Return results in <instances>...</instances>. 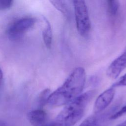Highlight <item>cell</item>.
Listing matches in <instances>:
<instances>
[{"mask_svg":"<svg viewBox=\"0 0 126 126\" xmlns=\"http://www.w3.org/2000/svg\"><path fill=\"white\" fill-rule=\"evenodd\" d=\"M86 80L85 69L82 67L74 68L63 84L51 93L47 104L53 107L65 105L80 95Z\"/></svg>","mask_w":126,"mask_h":126,"instance_id":"6da1fadb","label":"cell"},{"mask_svg":"<svg viewBox=\"0 0 126 126\" xmlns=\"http://www.w3.org/2000/svg\"><path fill=\"white\" fill-rule=\"evenodd\" d=\"M96 94L92 90L81 94L65 106L47 126H73L83 117L86 108Z\"/></svg>","mask_w":126,"mask_h":126,"instance_id":"7a4b0ae2","label":"cell"},{"mask_svg":"<svg viewBox=\"0 0 126 126\" xmlns=\"http://www.w3.org/2000/svg\"><path fill=\"white\" fill-rule=\"evenodd\" d=\"M76 26L81 36H86L89 32L91 23L85 0H73Z\"/></svg>","mask_w":126,"mask_h":126,"instance_id":"3957f363","label":"cell"},{"mask_svg":"<svg viewBox=\"0 0 126 126\" xmlns=\"http://www.w3.org/2000/svg\"><path fill=\"white\" fill-rule=\"evenodd\" d=\"M36 22V19L32 17H25L17 19L8 28L7 35L11 40L19 39L31 29Z\"/></svg>","mask_w":126,"mask_h":126,"instance_id":"277c9868","label":"cell"},{"mask_svg":"<svg viewBox=\"0 0 126 126\" xmlns=\"http://www.w3.org/2000/svg\"><path fill=\"white\" fill-rule=\"evenodd\" d=\"M115 94V89L112 87L99 94L94 102V112L97 114L103 111L112 101Z\"/></svg>","mask_w":126,"mask_h":126,"instance_id":"5b68a950","label":"cell"},{"mask_svg":"<svg viewBox=\"0 0 126 126\" xmlns=\"http://www.w3.org/2000/svg\"><path fill=\"white\" fill-rule=\"evenodd\" d=\"M126 68V49L111 63L107 69L106 74L110 78L116 79Z\"/></svg>","mask_w":126,"mask_h":126,"instance_id":"8992f818","label":"cell"},{"mask_svg":"<svg viewBox=\"0 0 126 126\" xmlns=\"http://www.w3.org/2000/svg\"><path fill=\"white\" fill-rule=\"evenodd\" d=\"M27 118L32 126H47L49 123L46 113L42 109L31 111L27 114Z\"/></svg>","mask_w":126,"mask_h":126,"instance_id":"52a82bcc","label":"cell"},{"mask_svg":"<svg viewBox=\"0 0 126 126\" xmlns=\"http://www.w3.org/2000/svg\"><path fill=\"white\" fill-rule=\"evenodd\" d=\"M99 113L88 117L79 126H104L107 117L111 115L107 113L101 114Z\"/></svg>","mask_w":126,"mask_h":126,"instance_id":"ba28073f","label":"cell"},{"mask_svg":"<svg viewBox=\"0 0 126 126\" xmlns=\"http://www.w3.org/2000/svg\"><path fill=\"white\" fill-rule=\"evenodd\" d=\"M43 29L42 32V38L44 43L48 48H50L52 42V30L50 22L44 17H42Z\"/></svg>","mask_w":126,"mask_h":126,"instance_id":"9c48e42d","label":"cell"},{"mask_svg":"<svg viewBox=\"0 0 126 126\" xmlns=\"http://www.w3.org/2000/svg\"><path fill=\"white\" fill-rule=\"evenodd\" d=\"M52 5L64 16L68 18L69 16V11L65 0H49Z\"/></svg>","mask_w":126,"mask_h":126,"instance_id":"30bf717a","label":"cell"},{"mask_svg":"<svg viewBox=\"0 0 126 126\" xmlns=\"http://www.w3.org/2000/svg\"><path fill=\"white\" fill-rule=\"evenodd\" d=\"M108 11L112 15H115L119 8V0H107Z\"/></svg>","mask_w":126,"mask_h":126,"instance_id":"8fae6325","label":"cell"},{"mask_svg":"<svg viewBox=\"0 0 126 126\" xmlns=\"http://www.w3.org/2000/svg\"><path fill=\"white\" fill-rule=\"evenodd\" d=\"M50 94V90L49 89L44 90L40 93L38 98V103L40 107L43 106L46 103H47V99Z\"/></svg>","mask_w":126,"mask_h":126,"instance_id":"7c38bea8","label":"cell"},{"mask_svg":"<svg viewBox=\"0 0 126 126\" xmlns=\"http://www.w3.org/2000/svg\"><path fill=\"white\" fill-rule=\"evenodd\" d=\"M14 0H0V11L9 9L12 5Z\"/></svg>","mask_w":126,"mask_h":126,"instance_id":"4fadbf2b","label":"cell"},{"mask_svg":"<svg viewBox=\"0 0 126 126\" xmlns=\"http://www.w3.org/2000/svg\"><path fill=\"white\" fill-rule=\"evenodd\" d=\"M125 114H126V105L124 106L118 111L111 115V116L110 117V119L115 120L118 119Z\"/></svg>","mask_w":126,"mask_h":126,"instance_id":"5bb4252c","label":"cell"},{"mask_svg":"<svg viewBox=\"0 0 126 126\" xmlns=\"http://www.w3.org/2000/svg\"><path fill=\"white\" fill-rule=\"evenodd\" d=\"M122 86H126V73L122 76L117 82L113 84L112 87L115 88Z\"/></svg>","mask_w":126,"mask_h":126,"instance_id":"9a60e30c","label":"cell"},{"mask_svg":"<svg viewBox=\"0 0 126 126\" xmlns=\"http://www.w3.org/2000/svg\"><path fill=\"white\" fill-rule=\"evenodd\" d=\"M2 77H3V74H2V72L1 70V69L0 68V85L1 83L2 80Z\"/></svg>","mask_w":126,"mask_h":126,"instance_id":"2e32d148","label":"cell"},{"mask_svg":"<svg viewBox=\"0 0 126 126\" xmlns=\"http://www.w3.org/2000/svg\"><path fill=\"white\" fill-rule=\"evenodd\" d=\"M117 126H126V121H125V122L119 124Z\"/></svg>","mask_w":126,"mask_h":126,"instance_id":"e0dca14e","label":"cell"}]
</instances>
